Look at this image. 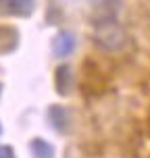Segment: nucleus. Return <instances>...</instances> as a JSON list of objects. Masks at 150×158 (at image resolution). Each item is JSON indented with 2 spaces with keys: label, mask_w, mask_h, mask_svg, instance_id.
I'll return each instance as SVG.
<instances>
[{
  "label": "nucleus",
  "mask_w": 150,
  "mask_h": 158,
  "mask_svg": "<svg viewBox=\"0 0 150 158\" xmlns=\"http://www.w3.org/2000/svg\"><path fill=\"white\" fill-rule=\"evenodd\" d=\"M92 42L104 52H119L127 44V31L115 17H102L94 23Z\"/></svg>",
  "instance_id": "obj_1"
},
{
  "label": "nucleus",
  "mask_w": 150,
  "mask_h": 158,
  "mask_svg": "<svg viewBox=\"0 0 150 158\" xmlns=\"http://www.w3.org/2000/svg\"><path fill=\"white\" fill-rule=\"evenodd\" d=\"M79 87L86 96H100L106 87V79L102 71L96 67V63L86 60L81 67V79H79Z\"/></svg>",
  "instance_id": "obj_2"
},
{
  "label": "nucleus",
  "mask_w": 150,
  "mask_h": 158,
  "mask_svg": "<svg viewBox=\"0 0 150 158\" xmlns=\"http://www.w3.org/2000/svg\"><path fill=\"white\" fill-rule=\"evenodd\" d=\"M75 35L71 31H58L52 40V56L54 58H67V56L73 54V50H75Z\"/></svg>",
  "instance_id": "obj_3"
},
{
  "label": "nucleus",
  "mask_w": 150,
  "mask_h": 158,
  "mask_svg": "<svg viewBox=\"0 0 150 158\" xmlns=\"http://www.w3.org/2000/svg\"><path fill=\"white\" fill-rule=\"evenodd\" d=\"M75 85V77H73V69L69 64H61L54 71V87L61 96H69Z\"/></svg>",
  "instance_id": "obj_4"
},
{
  "label": "nucleus",
  "mask_w": 150,
  "mask_h": 158,
  "mask_svg": "<svg viewBox=\"0 0 150 158\" xmlns=\"http://www.w3.org/2000/svg\"><path fill=\"white\" fill-rule=\"evenodd\" d=\"M19 44V31L11 25H0V54L13 52Z\"/></svg>",
  "instance_id": "obj_5"
},
{
  "label": "nucleus",
  "mask_w": 150,
  "mask_h": 158,
  "mask_svg": "<svg viewBox=\"0 0 150 158\" xmlns=\"http://www.w3.org/2000/svg\"><path fill=\"white\" fill-rule=\"evenodd\" d=\"M48 121H50V125L54 127L56 131H69V117H67V110H65L63 106H58V104H52L50 108H48Z\"/></svg>",
  "instance_id": "obj_6"
},
{
  "label": "nucleus",
  "mask_w": 150,
  "mask_h": 158,
  "mask_svg": "<svg viewBox=\"0 0 150 158\" xmlns=\"http://www.w3.org/2000/svg\"><path fill=\"white\" fill-rule=\"evenodd\" d=\"M29 152L32 158H54V146L42 137H33L29 142Z\"/></svg>",
  "instance_id": "obj_7"
},
{
  "label": "nucleus",
  "mask_w": 150,
  "mask_h": 158,
  "mask_svg": "<svg viewBox=\"0 0 150 158\" xmlns=\"http://www.w3.org/2000/svg\"><path fill=\"white\" fill-rule=\"evenodd\" d=\"M6 4H8V13H13L17 17H27L32 15L36 0H6Z\"/></svg>",
  "instance_id": "obj_8"
},
{
  "label": "nucleus",
  "mask_w": 150,
  "mask_h": 158,
  "mask_svg": "<svg viewBox=\"0 0 150 158\" xmlns=\"http://www.w3.org/2000/svg\"><path fill=\"white\" fill-rule=\"evenodd\" d=\"M0 158H15V150H13L11 146L0 143Z\"/></svg>",
  "instance_id": "obj_9"
},
{
  "label": "nucleus",
  "mask_w": 150,
  "mask_h": 158,
  "mask_svg": "<svg viewBox=\"0 0 150 158\" xmlns=\"http://www.w3.org/2000/svg\"><path fill=\"white\" fill-rule=\"evenodd\" d=\"M0 135H2V125H0Z\"/></svg>",
  "instance_id": "obj_10"
}]
</instances>
